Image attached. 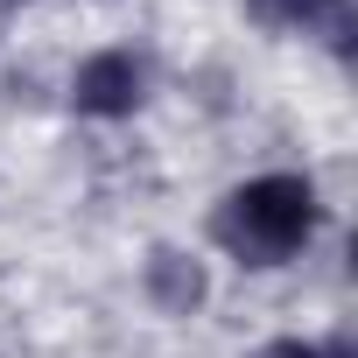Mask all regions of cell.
I'll list each match as a JSON object with an SVG mask.
<instances>
[{
  "label": "cell",
  "mask_w": 358,
  "mask_h": 358,
  "mask_svg": "<svg viewBox=\"0 0 358 358\" xmlns=\"http://www.w3.org/2000/svg\"><path fill=\"white\" fill-rule=\"evenodd\" d=\"M211 232L246 267H274V260H288L316 232V190L302 183V176H260V183H246V190H232L218 204Z\"/></svg>",
  "instance_id": "6da1fadb"
},
{
  "label": "cell",
  "mask_w": 358,
  "mask_h": 358,
  "mask_svg": "<svg viewBox=\"0 0 358 358\" xmlns=\"http://www.w3.org/2000/svg\"><path fill=\"white\" fill-rule=\"evenodd\" d=\"M141 92H148V71H141V57H127V50H99V57L78 71V85H71L78 113H92V120H120V113H134Z\"/></svg>",
  "instance_id": "7a4b0ae2"
},
{
  "label": "cell",
  "mask_w": 358,
  "mask_h": 358,
  "mask_svg": "<svg viewBox=\"0 0 358 358\" xmlns=\"http://www.w3.org/2000/svg\"><path fill=\"white\" fill-rule=\"evenodd\" d=\"M148 295H155V309H162V316H190V309L204 302V267H197L190 253L162 246V253L148 260Z\"/></svg>",
  "instance_id": "3957f363"
},
{
  "label": "cell",
  "mask_w": 358,
  "mask_h": 358,
  "mask_svg": "<svg viewBox=\"0 0 358 358\" xmlns=\"http://www.w3.org/2000/svg\"><path fill=\"white\" fill-rule=\"evenodd\" d=\"M253 8H260L267 22L316 29V36H330L337 50H344V36H351V0H253Z\"/></svg>",
  "instance_id": "277c9868"
},
{
  "label": "cell",
  "mask_w": 358,
  "mask_h": 358,
  "mask_svg": "<svg viewBox=\"0 0 358 358\" xmlns=\"http://www.w3.org/2000/svg\"><path fill=\"white\" fill-rule=\"evenodd\" d=\"M267 358H351L344 344H330V351H309V344H267Z\"/></svg>",
  "instance_id": "5b68a950"
}]
</instances>
